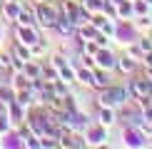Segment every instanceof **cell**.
I'll return each mask as SVG.
<instances>
[{"instance_id": "18", "label": "cell", "mask_w": 152, "mask_h": 149, "mask_svg": "<svg viewBox=\"0 0 152 149\" xmlns=\"http://www.w3.org/2000/svg\"><path fill=\"white\" fill-rule=\"evenodd\" d=\"M137 27H140V30H150V27H152V20H150L147 15H142L140 22H137Z\"/></svg>"}, {"instance_id": "13", "label": "cell", "mask_w": 152, "mask_h": 149, "mask_svg": "<svg viewBox=\"0 0 152 149\" xmlns=\"http://www.w3.org/2000/svg\"><path fill=\"white\" fill-rule=\"evenodd\" d=\"M15 55H18V60H25V62H28V60H33V55H30L23 45H15Z\"/></svg>"}, {"instance_id": "12", "label": "cell", "mask_w": 152, "mask_h": 149, "mask_svg": "<svg viewBox=\"0 0 152 149\" xmlns=\"http://www.w3.org/2000/svg\"><path fill=\"white\" fill-rule=\"evenodd\" d=\"M10 117H12L15 122H23V104H20V102H15V104L10 107Z\"/></svg>"}, {"instance_id": "7", "label": "cell", "mask_w": 152, "mask_h": 149, "mask_svg": "<svg viewBox=\"0 0 152 149\" xmlns=\"http://www.w3.org/2000/svg\"><path fill=\"white\" fill-rule=\"evenodd\" d=\"M125 144L127 147H142V132H135V129H127L125 132Z\"/></svg>"}, {"instance_id": "17", "label": "cell", "mask_w": 152, "mask_h": 149, "mask_svg": "<svg viewBox=\"0 0 152 149\" xmlns=\"http://www.w3.org/2000/svg\"><path fill=\"white\" fill-rule=\"evenodd\" d=\"M10 132V124H8V117H0V137H3V134H8Z\"/></svg>"}, {"instance_id": "3", "label": "cell", "mask_w": 152, "mask_h": 149, "mask_svg": "<svg viewBox=\"0 0 152 149\" xmlns=\"http://www.w3.org/2000/svg\"><path fill=\"white\" fill-rule=\"evenodd\" d=\"M18 35L23 37V40H20L23 45H30V47H33L35 42H40V40H42V37L35 33V25H33V27H20V25H18Z\"/></svg>"}, {"instance_id": "15", "label": "cell", "mask_w": 152, "mask_h": 149, "mask_svg": "<svg viewBox=\"0 0 152 149\" xmlns=\"http://www.w3.org/2000/svg\"><path fill=\"white\" fill-rule=\"evenodd\" d=\"M142 52H145V50H142L140 45H135V47H127V57H135V60H140V57H142Z\"/></svg>"}, {"instance_id": "21", "label": "cell", "mask_w": 152, "mask_h": 149, "mask_svg": "<svg viewBox=\"0 0 152 149\" xmlns=\"http://www.w3.org/2000/svg\"><path fill=\"white\" fill-rule=\"evenodd\" d=\"M145 65H147V67H152V50H150V52H145Z\"/></svg>"}, {"instance_id": "24", "label": "cell", "mask_w": 152, "mask_h": 149, "mask_svg": "<svg viewBox=\"0 0 152 149\" xmlns=\"http://www.w3.org/2000/svg\"><path fill=\"white\" fill-rule=\"evenodd\" d=\"M35 3H42V0H35Z\"/></svg>"}, {"instance_id": "20", "label": "cell", "mask_w": 152, "mask_h": 149, "mask_svg": "<svg viewBox=\"0 0 152 149\" xmlns=\"http://www.w3.org/2000/svg\"><path fill=\"white\" fill-rule=\"evenodd\" d=\"M140 47L145 50V52H150V50H152V42H150V37H142V42H140Z\"/></svg>"}, {"instance_id": "9", "label": "cell", "mask_w": 152, "mask_h": 149, "mask_svg": "<svg viewBox=\"0 0 152 149\" xmlns=\"http://www.w3.org/2000/svg\"><path fill=\"white\" fill-rule=\"evenodd\" d=\"M25 77H30V80H35V77H42V70H40V65H35L33 60H28L25 62Z\"/></svg>"}, {"instance_id": "2", "label": "cell", "mask_w": 152, "mask_h": 149, "mask_svg": "<svg viewBox=\"0 0 152 149\" xmlns=\"http://www.w3.org/2000/svg\"><path fill=\"white\" fill-rule=\"evenodd\" d=\"M37 15H40V22L45 27H55V20H58V10L55 8H48L45 3H37Z\"/></svg>"}, {"instance_id": "16", "label": "cell", "mask_w": 152, "mask_h": 149, "mask_svg": "<svg viewBox=\"0 0 152 149\" xmlns=\"http://www.w3.org/2000/svg\"><path fill=\"white\" fill-rule=\"evenodd\" d=\"M97 52H100L97 42H87V45H85V55H97Z\"/></svg>"}, {"instance_id": "1", "label": "cell", "mask_w": 152, "mask_h": 149, "mask_svg": "<svg viewBox=\"0 0 152 149\" xmlns=\"http://www.w3.org/2000/svg\"><path fill=\"white\" fill-rule=\"evenodd\" d=\"M100 107H122L125 102H127V92L122 90V87H110L107 85L105 90H102V95H100Z\"/></svg>"}, {"instance_id": "19", "label": "cell", "mask_w": 152, "mask_h": 149, "mask_svg": "<svg viewBox=\"0 0 152 149\" xmlns=\"http://www.w3.org/2000/svg\"><path fill=\"white\" fill-rule=\"evenodd\" d=\"M0 67H12V57H10L8 52H5V55H0Z\"/></svg>"}, {"instance_id": "22", "label": "cell", "mask_w": 152, "mask_h": 149, "mask_svg": "<svg viewBox=\"0 0 152 149\" xmlns=\"http://www.w3.org/2000/svg\"><path fill=\"white\" fill-rule=\"evenodd\" d=\"M3 114H5V104L0 102V117H3Z\"/></svg>"}, {"instance_id": "6", "label": "cell", "mask_w": 152, "mask_h": 149, "mask_svg": "<svg viewBox=\"0 0 152 149\" xmlns=\"http://www.w3.org/2000/svg\"><path fill=\"white\" fill-rule=\"evenodd\" d=\"M20 12H23V8H20L18 0H8V3H5V17H8V20H18Z\"/></svg>"}, {"instance_id": "4", "label": "cell", "mask_w": 152, "mask_h": 149, "mask_svg": "<svg viewBox=\"0 0 152 149\" xmlns=\"http://www.w3.org/2000/svg\"><path fill=\"white\" fill-rule=\"evenodd\" d=\"M117 122V114H115V107H100V124L102 127H110V124Z\"/></svg>"}, {"instance_id": "11", "label": "cell", "mask_w": 152, "mask_h": 149, "mask_svg": "<svg viewBox=\"0 0 152 149\" xmlns=\"http://www.w3.org/2000/svg\"><path fill=\"white\" fill-rule=\"evenodd\" d=\"M117 67L122 72H132V70H135V60H132V57H120L117 60Z\"/></svg>"}, {"instance_id": "10", "label": "cell", "mask_w": 152, "mask_h": 149, "mask_svg": "<svg viewBox=\"0 0 152 149\" xmlns=\"http://www.w3.org/2000/svg\"><path fill=\"white\" fill-rule=\"evenodd\" d=\"M105 129H87V144H102Z\"/></svg>"}, {"instance_id": "14", "label": "cell", "mask_w": 152, "mask_h": 149, "mask_svg": "<svg viewBox=\"0 0 152 149\" xmlns=\"http://www.w3.org/2000/svg\"><path fill=\"white\" fill-rule=\"evenodd\" d=\"M77 77H80V82L90 85L92 82V70H90V67H87V70H77Z\"/></svg>"}, {"instance_id": "8", "label": "cell", "mask_w": 152, "mask_h": 149, "mask_svg": "<svg viewBox=\"0 0 152 149\" xmlns=\"http://www.w3.org/2000/svg\"><path fill=\"white\" fill-rule=\"evenodd\" d=\"M18 25H20V27H33V25H35V12L30 8L23 10L20 15H18Z\"/></svg>"}, {"instance_id": "23", "label": "cell", "mask_w": 152, "mask_h": 149, "mask_svg": "<svg viewBox=\"0 0 152 149\" xmlns=\"http://www.w3.org/2000/svg\"><path fill=\"white\" fill-rule=\"evenodd\" d=\"M147 80H150V82H152V67H150V70H147Z\"/></svg>"}, {"instance_id": "5", "label": "cell", "mask_w": 152, "mask_h": 149, "mask_svg": "<svg viewBox=\"0 0 152 149\" xmlns=\"http://www.w3.org/2000/svg\"><path fill=\"white\" fill-rule=\"evenodd\" d=\"M95 57L100 60V62H95V65H100V67H102V70H110V67H115V65H117V60L112 57L110 52H105V50H100V52L95 55Z\"/></svg>"}]
</instances>
